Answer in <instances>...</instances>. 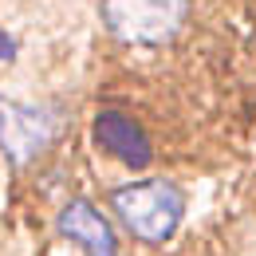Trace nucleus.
Segmentation results:
<instances>
[{"label":"nucleus","mask_w":256,"mask_h":256,"mask_svg":"<svg viewBox=\"0 0 256 256\" xmlns=\"http://www.w3.org/2000/svg\"><path fill=\"white\" fill-rule=\"evenodd\" d=\"M110 205L118 221L138 240H150V244L174 236V228L182 224V213H186V197L170 182H134L126 190L110 193Z\"/></svg>","instance_id":"nucleus-1"},{"label":"nucleus","mask_w":256,"mask_h":256,"mask_svg":"<svg viewBox=\"0 0 256 256\" xmlns=\"http://www.w3.org/2000/svg\"><path fill=\"white\" fill-rule=\"evenodd\" d=\"M190 0H102L110 36L126 44H166L186 24Z\"/></svg>","instance_id":"nucleus-2"},{"label":"nucleus","mask_w":256,"mask_h":256,"mask_svg":"<svg viewBox=\"0 0 256 256\" xmlns=\"http://www.w3.org/2000/svg\"><path fill=\"white\" fill-rule=\"evenodd\" d=\"M56 138V122L48 110L24 106L0 95V150L12 158V166H28L40 158Z\"/></svg>","instance_id":"nucleus-3"},{"label":"nucleus","mask_w":256,"mask_h":256,"mask_svg":"<svg viewBox=\"0 0 256 256\" xmlns=\"http://www.w3.org/2000/svg\"><path fill=\"white\" fill-rule=\"evenodd\" d=\"M91 138H95V146L102 154L126 162L130 170H142V166H150V158H154L150 138H146L142 126H138L134 118H126L122 110H98L95 122H91Z\"/></svg>","instance_id":"nucleus-4"},{"label":"nucleus","mask_w":256,"mask_h":256,"mask_svg":"<svg viewBox=\"0 0 256 256\" xmlns=\"http://www.w3.org/2000/svg\"><path fill=\"white\" fill-rule=\"evenodd\" d=\"M56 224H60V232H64L67 240H75L87 256H118V240H114L106 217L98 213L91 201H71V205H64V213H60Z\"/></svg>","instance_id":"nucleus-5"},{"label":"nucleus","mask_w":256,"mask_h":256,"mask_svg":"<svg viewBox=\"0 0 256 256\" xmlns=\"http://www.w3.org/2000/svg\"><path fill=\"white\" fill-rule=\"evenodd\" d=\"M12 60H16V40L0 28V64H12Z\"/></svg>","instance_id":"nucleus-6"}]
</instances>
